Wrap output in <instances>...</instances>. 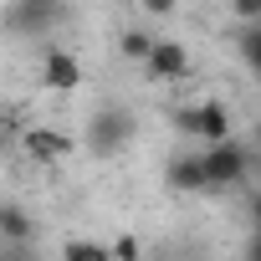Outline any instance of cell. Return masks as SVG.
<instances>
[{"mask_svg":"<svg viewBox=\"0 0 261 261\" xmlns=\"http://www.w3.org/2000/svg\"><path fill=\"white\" fill-rule=\"evenodd\" d=\"M134 139H139V118L128 113V108H97V113L87 118V128H82V149L97 154V159L123 154Z\"/></svg>","mask_w":261,"mask_h":261,"instance_id":"1","label":"cell"},{"mask_svg":"<svg viewBox=\"0 0 261 261\" xmlns=\"http://www.w3.org/2000/svg\"><path fill=\"white\" fill-rule=\"evenodd\" d=\"M200 159H205V190H230V185H241L251 174L256 149L241 144V139H220V144H205Z\"/></svg>","mask_w":261,"mask_h":261,"instance_id":"2","label":"cell"},{"mask_svg":"<svg viewBox=\"0 0 261 261\" xmlns=\"http://www.w3.org/2000/svg\"><path fill=\"white\" fill-rule=\"evenodd\" d=\"M174 128L185 139L220 144V139H230V113L220 102H190V108H174Z\"/></svg>","mask_w":261,"mask_h":261,"instance_id":"3","label":"cell"},{"mask_svg":"<svg viewBox=\"0 0 261 261\" xmlns=\"http://www.w3.org/2000/svg\"><path fill=\"white\" fill-rule=\"evenodd\" d=\"M41 87L51 92H77L82 87V62L62 46H41Z\"/></svg>","mask_w":261,"mask_h":261,"instance_id":"4","label":"cell"},{"mask_svg":"<svg viewBox=\"0 0 261 261\" xmlns=\"http://www.w3.org/2000/svg\"><path fill=\"white\" fill-rule=\"evenodd\" d=\"M149 77H159V82H179V77H190V51L179 46V41H154V51H149Z\"/></svg>","mask_w":261,"mask_h":261,"instance_id":"5","label":"cell"},{"mask_svg":"<svg viewBox=\"0 0 261 261\" xmlns=\"http://www.w3.org/2000/svg\"><path fill=\"white\" fill-rule=\"evenodd\" d=\"M62 21V0H16L11 6V31H46Z\"/></svg>","mask_w":261,"mask_h":261,"instance_id":"6","label":"cell"},{"mask_svg":"<svg viewBox=\"0 0 261 261\" xmlns=\"http://www.w3.org/2000/svg\"><path fill=\"white\" fill-rule=\"evenodd\" d=\"M72 149H77V139H67L62 128H31V134H26V154L41 159V164H57V159H67Z\"/></svg>","mask_w":261,"mask_h":261,"instance_id":"7","label":"cell"},{"mask_svg":"<svg viewBox=\"0 0 261 261\" xmlns=\"http://www.w3.org/2000/svg\"><path fill=\"white\" fill-rule=\"evenodd\" d=\"M164 179H169V190H179V195H200V190H205V159H200V154H174L169 169H164Z\"/></svg>","mask_w":261,"mask_h":261,"instance_id":"8","label":"cell"},{"mask_svg":"<svg viewBox=\"0 0 261 261\" xmlns=\"http://www.w3.org/2000/svg\"><path fill=\"white\" fill-rule=\"evenodd\" d=\"M26 236H31V220H26V210L6 200V205H0V246H21Z\"/></svg>","mask_w":261,"mask_h":261,"instance_id":"9","label":"cell"},{"mask_svg":"<svg viewBox=\"0 0 261 261\" xmlns=\"http://www.w3.org/2000/svg\"><path fill=\"white\" fill-rule=\"evenodd\" d=\"M241 62H246V67H251V77L261 82V21L241 26Z\"/></svg>","mask_w":261,"mask_h":261,"instance_id":"10","label":"cell"},{"mask_svg":"<svg viewBox=\"0 0 261 261\" xmlns=\"http://www.w3.org/2000/svg\"><path fill=\"white\" fill-rule=\"evenodd\" d=\"M118 51H123L128 62H149L154 36H149V31H123V36H118Z\"/></svg>","mask_w":261,"mask_h":261,"instance_id":"11","label":"cell"},{"mask_svg":"<svg viewBox=\"0 0 261 261\" xmlns=\"http://www.w3.org/2000/svg\"><path fill=\"white\" fill-rule=\"evenodd\" d=\"M62 256H67V261H102V256H113V246H92V241H67V246H62Z\"/></svg>","mask_w":261,"mask_h":261,"instance_id":"12","label":"cell"},{"mask_svg":"<svg viewBox=\"0 0 261 261\" xmlns=\"http://www.w3.org/2000/svg\"><path fill=\"white\" fill-rule=\"evenodd\" d=\"M230 16H241V26L261 21V0H230Z\"/></svg>","mask_w":261,"mask_h":261,"instance_id":"13","label":"cell"},{"mask_svg":"<svg viewBox=\"0 0 261 261\" xmlns=\"http://www.w3.org/2000/svg\"><path fill=\"white\" fill-rule=\"evenodd\" d=\"M139 6H144V16H169L179 0H139Z\"/></svg>","mask_w":261,"mask_h":261,"instance_id":"14","label":"cell"},{"mask_svg":"<svg viewBox=\"0 0 261 261\" xmlns=\"http://www.w3.org/2000/svg\"><path fill=\"white\" fill-rule=\"evenodd\" d=\"M113 256H123V261H134V256H139V241H134V236H123V241H113Z\"/></svg>","mask_w":261,"mask_h":261,"instance_id":"15","label":"cell"},{"mask_svg":"<svg viewBox=\"0 0 261 261\" xmlns=\"http://www.w3.org/2000/svg\"><path fill=\"white\" fill-rule=\"evenodd\" d=\"M246 215H251V225L261 230V190H251V210H246Z\"/></svg>","mask_w":261,"mask_h":261,"instance_id":"16","label":"cell"},{"mask_svg":"<svg viewBox=\"0 0 261 261\" xmlns=\"http://www.w3.org/2000/svg\"><path fill=\"white\" fill-rule=\"evenodd\" d=\"M246 261H261V230L251 236V246H246Z\"/></svg>","mask_w":261,"mask_h":261,"instance_id":"17","label":"cell"},{"mask_svg":"<svg viewBox=\"0 0 261 261\" xmlns=\"http://www.w3.org/2000/svg\"><path fill=\"white\" fill-rule=\"evenodd\" d=\"M256 149H261V123H256Z\"/></svg>","mask_w":261,"mask_h":261,"instance_id":"18","label":"cell"}]
</instances>
